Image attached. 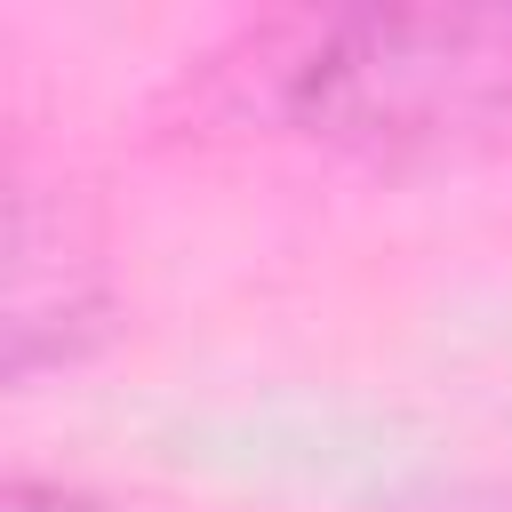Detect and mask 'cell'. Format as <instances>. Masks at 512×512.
<instances>
[{
    "label": "cell",
    "instance_id": "6da1fadb",
    "mask_svg": "<svg viewBox=\"0 0 512 512\" xmlns=\"http://www.w3.org/2000/svg\"><path fill=\"white\" fill-rule=\"evenodd\" d=\"M280 120L360 160H456L512 136V8H344L296 24Z\"/></svg>",
    "mask_w": 512,
    "mask_h": 512
},
{
    "label": "cell",
    "instance_id": "7a4b0ae2",
    "mask_svg": "<svg viewBox=\"0 0 512 512\" xmlns=\"http://www.w3.org/2000/svg\"><path fill=\"white\" fill-rule=\"evenodd\" d=\"M56 312H64V328L80 336V328H96V312H104V304H96V288H88V280H64V288H56ZM40 320H48V312H40V296L8 312V360L32 344V328H40Z\"/></svg>",
    "mask_w": 512,
    "mask_h": 512
}]
</instances>
